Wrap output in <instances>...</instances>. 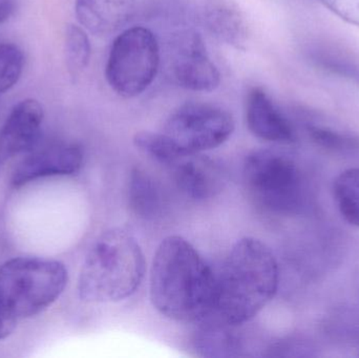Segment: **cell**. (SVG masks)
I'll return each instance as SVG.
<instances>
[{"mask_svg":"<svg viewBox=\"0 0 359 358\" xmlns=\"http://www.w3.org/2000/svg\"><path fill=\"white\" fill-rule=\"evenodd\" d=\"M217 275L184 237L172 235L160 244L151 273V300L168 319L198 323L212 313Z\"/></svg>","mask_w":359,"mask_h":358,"instance_id":"1","label":"cell"},{"mask_svg":"<svg viewBox=\"0 0 359 358\" xmlns=\"http://www.w3.org/2000/svg\"><path fill=\"white\" fill-rule=\"evenodd\" d=\"M278 262L259 240L243 237L231 248L217 275L210 315L228 325H244L257 317L278 291Z\"/></svg>","mask_w":359,"mask_h":358,"instance_id":"2","label":"cell"},{"mask_svg":"<svg viewBox=\"0 0 359 358\" xmlns=\"http://www.w3.org/2000/svg\"><path fill=\"white\" fill-rule=\"evenodd\" d=\"M145 269L144 254L137 240L124 229H109L86 254L78 279L79 298L92 304L126 300L140 287Z\"/></svg>","mask_w":359,"mask_h":358,"instance_id":"3","label":"cell"},{"mask_svg":"<svg viewBox=\"0 0 359 358\" xmlns=\"http://www.w3.org/2000/svg\"><path fill=\"white\" fill-rule=\"evenodd\" d=\"M244 177L251 197L267 212L295 216L310 207L309 174L289 151L278 149L252 151L245 162Z\"/></svg>","mask_w":359,"mask_h":358,"instance_id":"4","label":"cell"},{"mask_svg":"<svg viewBox=\"0 0 359 358\" xmlns=\"http://www.w3.org/2000/svg\"><path fill=\"white\" fill-rule=\"evenodd\" d=\"M62 263L16 258L0 266V298L17 319H29L52 306L67 285Z\"/></svg>","mask_w":359,"mask_h":358,"instance_id":"5","label":"cell"},{"mask_svg":"<svg viewBox=\"0 0 359 358\" xmlns=\"http://www.w3.org/2000/svg\"><path fill=\"white\" fill-rule=\"evenodd\" d=\"M159 65V42L155 34L147 27H130L114 40L105 77L116 94L134 98L151 86Z\"/></svg>","mask_w":359,"mask_h":358,"instance_id":"6","label":"cell"},{"mask_svg":"<svg viewBox=\"0 0 359 358\" xmlns=\"http://www.w3.org/2000/svg\"><path fill=\"white\" fill-rule=\"evenodd\" d=\"M236 122L229 111L217 105L189 102L170 113L164 134L184 153H203L225 143Z\"/></svg>","mask_w":359,"mask_h":358,"instance_id":"7","label":"cell"},{"mask_svg":"<svg viewBox=\"0 0 359 358\" xmlns=\"http://www.w3.org/2000/svg\"><path fill=\"white\" fill-rule=\"evenodd\" d=\"M172 71L177 83L192 92H209L221 83V74L209 58L201 36L184 31L172 38Z\"/></svg>","mask_w":359,"mask_h":358,"instance_id":"8","label":"cell"},{"mask_svg":"<svg viewBox=\"0 0 359 358\" xmlns=\"http://www.w3.org/2000/svg\"><path fill=\"white\" fill-rule=\"evenodd\" d=\"M43 118V107L35 99H25L13 107L0 128V172L13 159L37 146Z\"/></svg>","mask_w":359,"mask_h":358,"instance_id":"9","label":"cell"},{"mask_svg":"<svg viewBox=\"0 0 359 358\" xmlns=\"http://www.w3.org/2000/svg\"><path fill=\"white\" fill-rule=\"evenodd\" d=\"M83 163V153L74 143H55L27 153L15 168L12 184L23 186L38 179L71 176L79 172Z\"/></svg>","mask_w":359,"mask_h":358,"instance_id":"10","label":"cell"},{"mask_svg":"<svg viewBox=\"0 0 359 358\" xmlns=\"http://www.w3.org/2000/svg\"><path fill=\"white\" fill-rule=\"evenodd\" d=\"M168 167L179 188L192 199H210L225 186L221 164L202 153H184Z\"/></svg>","mask_w":359,"mask_h":358,"instance_id":"11","label":"cell"},{"mask_svg":"<svg viewBox=\"0 0 359 358\" xmlns=\"http://www.w3.org/2000/svg\"><path fill=\"white\" fill-rule=\"evenodd\" d=\"M246 122L257 138L280 144H290L297 139L294 128L261 88L249 90L246 99Z\"/></svg>","mask_w":359,"mask_h":358,"instance_id":"12","label":"cell"},{"mask_svg":"<svg viewBox=\"0 0 359 358\" xmlns=\"http://www.w3.org/2000/svg\"><path fill=\"white\" fill-rule=\"evenodd\" d=\"M135 0H75V13L84 29L97 36L120 31L133 18Z\"/></svg>","mask_w":359,"mask_h":358,"instance_id":"13","label":"cell"},{"mask_svg":"<svg viewBox=\"0 0 359 358\" xmlns=\"http://www.w3.org/2000/svg\"><path fill=\"white\" fill-rule=\"evenodd\" d=\"M208 31L219 41L244 50L249 39V27L240 8L229 0H210L204 8Z\"/></svg>","mask_w":359,"mask_h":358,"instance_id":"14","label":"cell"},{"mask_svg":"<svg viewBox=\"0 0 359 358\" xmlns=\"http://www.w3.org/2000/svg\"><path fill=\"white\" fill-rule=\"evenodd\" d=\"M194 347L198 355L204 357H238L242 342L236 336V326L228 325L212 315L198 322Z\"/></svg>","mask_w":359,"mask_h":358,"instance_id":"15","label":"cell"},{"mask_svg":"<svg viewBox=\"0 0 359 358\" xmlns=\"http://www.w3.org/2000/svg\"><path fill=\"white\" fill-rule=\"evenodd\" d=\"M128 199L134 214L143 220H155L163 210L161 188L153 177L140 168H135L130 174Z\"/></svg>","mask_w":359,"mask_h":358,"instance_id":"16","label":"cell"},{"mask_svg":"<svg viewBox=\"0 0 359 358\" xmlns=\"http://www.w3.org/2000/svg\"><path fill=\"white\" fill-rule=\"evenodd\" d=\"M333 195L343 218L359 227V167L345 170L335 179Z\"/></svg>","mask_w":359,"mask_h":358,"instance_id":"17","label":"cell"},{"mask_svg":"<svg viewBox=\"0 0 359 358\" xmlns=\"http://www.w3.org/2000/svg\"><path fill=\"white\" fill-rule=\"evenodd\" d=\"M65 60L67 71L73 79L79 77L90 63L92 48L86 29L69 25L65 36Z\"/></svg>","mask_w":359,"mask_h":358,"instance_id":"18","label":"cell"},{"mask_svg":"<svg viewBox=\"0 0 359 358\" xmlns=\"http://www.w3.org/2000/svg\"><path fill=\"white\" fill-rule=\"evenodd\" d=\"M134 143L137 149L159 163L170 166L179 159L184 153L170 140L163 132H141L135 136Z\"/></svg>","mask_w":359,"mask_h":358,"instance_id":"19","label":"cell"},{"mask_svg":"<svg viewBox=\"0 0 359 358\" xmlns=\"http://www.w3.org/2000/svg\"><path fill=\"white\" fill-rule=\"evenodd\" d=\"M22 50L8 42H0V95L4 94L18 82L23 71Z\"/></svg>","mask_w":359,"mask_h":358,"instance_id":"20","label":"cell"},{"mask_svg":"<svg viewBox=\"0 0 359 358\" xmlns=\"http://www.w3.org/2000/svg\"><path fill=\"white\" fill-rule=\"evenodd\" d=\"M309 132L313 140L322 146L337 151H345L358 146L359 142L356 139L350 138L345 135L339 134L326 128L310 126Z\"/></svg>","mask_w":359,"mask_h":358,"instance_id":"21","label":"cell"},{"mask_svg":"<svg viewBox=\"0 0 359 358\" xmlns=\"http://www.w3.org/2000/svg\"><path fill=\"white\" fill-rule=\"evenodd\" d=\"M341 20L359 27V0H318Z\"/></svg>","mask_w":359,"mask_h":358,"instance_id":"22","label":"cell"},{"mask_svg":"<svg viewBox=\"0 0 359 358\" xmlns=\"http://www.w3.org/2000/svg\"><path fill=\"white\" fill-rule=\"evenodd\" d=\"M18 319L8 310L1 298H0V340L10 336L16 328Z\"/></svg>","mask_w":359,"mask_h":358,"instance_id":"23","label":"cell"},{"mask_svg":"<svg viewBox=\"0 0 359 358\" xmlns=\"http://www.w3.org/2000/svg\"><path fill=\"white\" fill-rule=\"evenodd\" d=\"M16 0H0V25L6 22L14 12Z\"/></svg>","mask_w":359,"mask_h":358,"instance_id":"24","label":"cell"}]
</instances>
